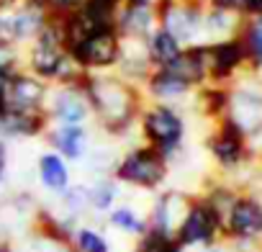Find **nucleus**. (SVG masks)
Instances as JSON below:
<instances>
[{"label": "nucleus", "instance_id": "nucleus-24", "mask_svg": "<svg viewBox=\"0 0 262 252\" xmlns=\"http://www.w3.org/2000/svg\"><path fill=\"white\" fill-rule=\"evenodd\" d=\"M67 252H113V242L95 224H77L67 242Z\"/></svg>", "mask_w": 262, "mask_h": 252}, {"label": "nucleus", "instance_id": "nucleus-3", "mask_svg": "<svg viewBox=\"0 0 262 252\" xmlns=\"http://www.w3.org/2000/svg\"><path fill=\"white\" fill-rule=\"evenodd\" d=\"M137 137L142 144L157 150L172 167L180 160L185 142V118L180 108L170 103L144 100L137 118Z\"/></svg>", "mask_w": 262, "mask_h": 252}, {"label": "nucleus", "instance_id": "nucleus-28", "mask_svg": "<svg viewBox=\"0 0 262 252\" xmlns=\"http://www.w3.org/2000/svg\"><path fill=\"white\" fill-rule=\"evenodd\" d=\"M201 106L206 116H226L229 106V90L224 85H203L201 88Z\"/></svg>", "mask_w": 262, "mask_h": 252}, {"label": "nucleus", "instance_id": "nucleus-18", "mask_svg": "<svg viewBox=\"0 0 262 252\" xmlns=\"http://www.w3.org/2000/svg\"><path fill=\"white\" fill-rule=\"evenodd\" d=\"M36 183L41 185V191H47L52 198H59L75 180H72V165L59 157L54 150H44L36 157Z\"/></svg>", "mask_w": 262, "mask_h": 252}, {"label": "nucleus", "instance_id": "nucleus-32", "mask_svg": "<svg viewBox=\"0 0 262 252\" xmlns=\"http://www.w3.org/2000/svg\"><path fill=\"white\" fill-rule=\"evenodd\" d=\"M206 8H213V11H224V13H242V0H203Z\"/></svg>", "mask_w": 262, "mask_h": 252}, {"label": "nucleus", "instance_id": "nucleus-7", "mask_svg": "<svg viewBox=\"0 0 262 252\" xmlns=\"http://www.w3.org/2000/svg\"><path fill=\"white\" fill-rule=\"evenodd\" d=\"M67 52H70L72 62L85 75L113 72L118 65V54H121V36H118L116 26L100 29L95 34H88V36L67 44Z\"/></svg>", "mask_w": 262, "mask_h": 252}, {"label": "nucleus", "instance_id": "nucleus-22", "mask_svg": "<svg viewBox=\"0 0 262 252\" xmlns=\"http://www.w3.org/2000/svg\"><path fill=\"white\" fill-rule=\"evenodd\" d=\"M144 47H147V54H149V62H152V70H160V67H167L172 65L180 52L185 49L175 36H170L165 29H155L147 39H144Z\"/></svg>", "mask_w": 262, "mask_h": 252}, {"label": "nucleus", "instance_id": "nucleus-9", "mask_svg": "<svg viewBox=\"0 0 262 252\" xmlns=\"http://www.w3.org/2000/svg\"><path fill=\"white\" fill-rule=\"evenodd\" d=\"M41 139L70 165H82L93 150V132L88 123H49Z\"/></svg>", "mask_w": 262, "mask_h": 252}, {"label": "nucleus", "instance_id": "nucleus-17", "mask_svg": "<svg viewBox=\"0 0 262 252\" xmlns=\"http://www.w3.org/2000/svg\"><path fill=\"white\" fill-rule=\"evenodd\" d=\"M193 93V88L178 77L172 70L167 67H160V70H152L149 77L142 82V95L144 100H152V103H170V106H178L183 98H188Z\"/></svg>", "mask_w": 262, "mask_h": 252}, {"label": "nucleus", "instance_id": "nucleus-29", "mask_svg": "<svg viewBox=\"0 0 262 252\" xmlns=\"http://www.w3.org/2000/svg\"><path fill=\"white\" fill-rule=\"evenodd\" d=\"M18 3H26L31 8H39L49 18H62V16H70V13L80 11L85 0H18Z\"/></svg>", "mask_w": 262, "mask_h": 252}, {"label": "nucleus", "instance_id": "nucleus-20", "mask_svg": "<svg viewBox=\"0 0 262 252\" xmlns=\"http://www.w3.org/2000/svg\"><path fill=\"white\" fill-rule=\"evenodd\" d=\"M113 72L142 88V82L152 72V62H149V54L142 39H121V54H118V65Z\"/></svg>", "mask_w": 262, "mask_h": 252}, {"label": "nucleus", "instance_id": "nucleus-5", "mask_svg": "<svg viewBox=\"0 0 262 252\" xmlns=\"http://www.w3.org/2000/svg\"><path fill=\"white\" fill-rule=\"evenodd\" d=\"M172 237L180 244V249H185V252L216 247V242L224 237L221 214L203 196H193L190 203H188V211L180 219V224H178Z\"/></svg>", "mask_w": 262, "mask_h": 252}, {"label": "nucleus", "instance_id": "nucleus-16", "mask_svg": "<svg viewBox=\"0 0 262 252\" xmlns=\"http://www.w3.org/2000/svg\"><path fill=\"white\" fill-rule=\"evenodd\" d=\"M6 21H8V39L24 49L44 31V26L49 24V16L26 3H16L6 8Z\"/></svg>", "mask_w": 262, "mask_h": 252}, {"label": "nucleus", "instance_id": "nucleus-1", "mask_svg": "<svg viewBox=\"0 0 262 252\" xmlns=\"http://www.w3.org/2000/svg\"><path fill=\"white\" fill-rule=\"evenodd\" d=\"M93 123L108 139H126L137 134V118L144 106L142 88L116 72L85 75L82 80Z\"/></svg>", "mask_w": 262, "mask_h": 252}, {"label": "nucleus", "instance_id": "nucleus-31", "mask_svg": "<svg viewBox=\"0 0 262 252\" xmlns=\"http://www.w3.org/2000/svg\"><path fill=\"white\" fill-rule=\"evenodd\" d=\"M8 165H11V144L0 139V191L8 185Z\"/></svg>", "mask_w": 262, "mask_h": 252}, {"label": "nucleus", "instance_id": "nucleus-8", "mask_svg": "<svg viewBox=\"0 0 262 252\" xmlns=\"http://www.w3.org/2000/svg\"><path fill=\"white\" fill-rule=\"evenodd\" d=\"M49 123H93L90 103L85 95L82 82L77 85H49L47 106H44Z\"/></svg>", "mask_w": 262, "mask_h": 252}, {"label": "nucleus", "instance_id": "nucleus-14", "mask_svg": "<svg viewBox=\"0 0 262 252\" xmlns=\"http://www.w3.org/2000/svg\"><path fill=\"white\" fill-rule=\"evenodd\" d=\"M113 26L121 39H147L157 29V6L142 0H121Z\"/></svg>", "mask_w": 262, "mask_h": 252}, {"label": "nucleus", "instance_id": "nucleus-4", "mask_svg": "<svg viewBox=\"0 0 262 252\" xmlns=\"http://www.w3.org/2000/svg\"><path fill=\"white\" fill-rule=\"evenodd\" d=\"M111 178L121 188H134L142 193H160L170 178V162L157 150L137 142L116 155Z\"/></svg>", "mask_w": 262, "mask_h": 252}, {"label": "nucleus", "instance_id": "nucleus-11", "mask_svg": "<svg viewBox=\"0 0 262 252\" xmlns=\"http://www.w3.org/2000/svg\"><path fill=\"white\" fill-rule=\"evenodd\" d=\"M206 147L221 170H234L242 165V160L247 155V137L242 134V129L234 121L221 118L219 129L208 137Z\"/></svg>", "mask_w": 262, "mask_h": 252}, {"label": "nucleus", "instance_id": "nucleus-21", "mask_svg": "<svg viewBox=\"0 0 262 252\" xmlns=\"http://www.w3.org/2000/svg\"><path fill=\"white\" fill-rule=\"evenodd\" d=\"M105 226H111L113 232H118L121 237H128V239H139L142 234H147V214H142L137 206L131 203H116L105 216H103Z\"/></svg>", "mask_w": 262, "mask_h": 252}, {"label": "nucleus", "instance_id": "nucleus-6", "mask_svg": "<svg viewBox=\"0 0 262 252\" xmlns=\"http://www.w3.org/2000/svg\"><path fill=\"white\" fill-rule=\"evenodd\" d=\"M206 3L203 0H160L157 3V26L175 36L183 47L206 44L203 34Z\"/></svg>", "mask_w": 262, "mask_h": 252}, {"label": "nucleus", "instance_id": "nucleus-12", "mask_svg": "<svg viewBox=\"0 0 262 252\" xmlns=\"http://www.w3.org/2000/svg\"><path fill=\"white\" fill-rule=\"evenodd\" d=\"M247 62L242 39H221V41H211L206 44V70H208V82L211 85H221L226 80L234 77V72Z\"/></svg>", "mask_w": 262, "mask_h": 252}, {"label": "nucleus", "instance_id": "nucleus-25", "mask_svg": "<svg viewBox=\"0 0 262 252\" xmlns=\"http://www.w3.org/2000/svg\"><path fill=\"white\" fill-rule=\"evenodd\" d=\"M88 185H90V214L103 219L121 201V185L111 175L93 178V183H88Z\"/></svg>", "mask_w": 262, "mask_h": 252}, {"label": "nucleus", "instance_id": "nucleus-10", "mask_svg": "<svg viewBox=\"0 0 262 252\" xmlns=\"http://www.w3.org/2000/svg\"><path fill=\"white\" fill-rule=\"evenodd\" d=\"M221 232L236 242H254L262 237V203L252 196H236L224 214Z\"/></svg>", "mask_w": 262, "mask_h": 252}, {"label": "nucleus", "instance_id": "nucleus-15", "mask_svg": "<svg viewBox=\"0 0 262 252\" xmlns=\"http://www.w3.org/2000/svg\"><path fill=\"white\" fill-rule=\"evenodd\" d=\"M193 196H185L180 191H172V188H162L160 193H155V201L147 211V226L152 232H160V234H175L180 219L185 216L188 211V203H190Z\"/></svg>", "mask_w": 262, "mask_h": 252}, {"label": "nucleus", "instance_id": "nucleus-2", "mask_svg": "<svg viewBox=\"0 0 262 252\" xmlns=\"http://www.w3.org/2000/svg\"><path fill=\"white\" fill-rule=\"evenodd\" d=\"M24 70L47 85H77L85 80V72L72 62L67 52V41L57 18H49L44 31L29 47H24Z\"/></svg>", "mask_w": 262, "mask_h": 252}, {"label": "nucleus", "instance_id": "nucleus-23", "mask_svg": "<svg viewBox=\"0 0 262 252\" xmlns=\"http://www.w3.org/2000/svg\"><path fill=\"white\" fill-rule=\"evenodd\" d=\"M57 201V211L62 216H67L75 224H82V219L90 214V185L88 183H72Z\"/></svg>", "mask_w": 262, "mask_h": 252}, {"label": "nucleus", "instance_id": "nucleus-13", "mask_svg": "<svg viewBox=\"0 0 262 252\" xmlns=\"http://www.w3.org/2000/svg\"><path fill=\"white\" fill-rule=\"evenodd\" d=\"M47 95H49V85H47L44 80H39V77L31 75L29 70H18V72L11 75L6 103H8V108H13V111L44 113Z\"/></svg>", "mask_w": 262, "mask_h": 252}, {"label": "nucleus", "instance_id": "nucleus-27", "mask_svg": "<svg viewBox=\"0 0 262 252\" xmlns=\"http://www.w3.org/2000/svg\"><path fill=\"white\" fill-rule=\"evenodd\" d=\"M131 252H185V249H180V244L175 242V237L147 229V234H142L139 239H134Z\"/></svg>", "mask_w": 262, "mask_h": 252}, {"label": "nucleus", "instance_id": "nucleus-30", "mask_svg": "<svg viewBox=\"0 0 262 252\" xmlns=\"http://www.w3.org/2000/svg\"><path fill=\"white\" fill-rule=\"evenodd\" d=\"M18 70H24V49L11 41H0V72L13 75Z\"/></svg>", "mask_w": 262, "mask_h": 252}, {"label": "nucleus", "instance_id": "nucleus-26", "mask_svg": "<svg viewBox=\"0 0 262 252\" xmlns=\"http://www.w3.org/2000/svg\"><path fill=\"white\" fill-rule=\"evenodd\" d=\"M242 47H244V54H247V62H252L254 67L262 65V18H252L242 34Z\"/></svg>", "mask_w": 262, "mask_h": 252}, {"label": "nucleus", "instance_id": "nucleus-19", "mask_svg": "<svg viewBox=\"0 0 262 252\" xmlns=\"http://www.w3.org/2000/svg\"><path fill=\"white\" fill-rule=\"evenodd\" d=\"M47 113H24V111H13L6 108L0 111V139L3 142H24V139H36L44 137L47 132Z\"/></svg>", "mask_w": 262, "mask_h": 252}]
</instances>
